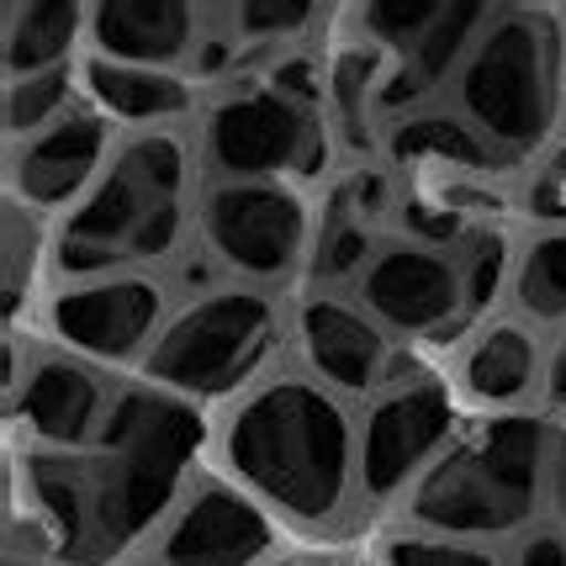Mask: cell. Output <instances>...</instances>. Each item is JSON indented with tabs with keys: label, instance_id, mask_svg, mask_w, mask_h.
<instances>
[{
	"label": "cell",
	"instance_id": "obj_1",
	"mask_svg": "<svg viewBox=\"0 0 566 566\" xmlns=\"http://www.w3.org/2000/svg\"><path fill=\"white\" fill-rule=\"evenodd\" d=\"M228 461L260 497L296 518H323L349 488V423L307 381L254 392L228 423Z\"/></svg>",
	"mask_w": 566,
	"mask_h": 566
},
{
	"label": "cell",
	"instance_id": "obj_2",
	"mask_svg": "<svg viewBox=\"0 0 566 566\" xmlns=\"http://www.w3.org/2000/svg\"><path fill=\"white\" fill-rule=\"evenodd\" d=\"M96 440L101 461H85V471H91L96 545L106 556L123 541L144 535L170 509L175 482L201 440V423L165 392H123Z\"/></svg>",
	"mask_w": 566,
	"mask_h": 566
},
{
	"label": "cell",
	"instance_id": "obj_3",
	"mask_svg": "<svg viewBox=\"0 0 566 566\" xmlns=\"http://www.w3.org/2000/svg\"><path fill=\"white\" fill-rule=\"evenodd\" d=\"M551 440L535 419H493L455 444L413 493V518L450 541L509 535L541 509Z\"/></svg>",
	"mask_w": 566,
	"mask_h": 566
},
{
	"label": "cell",
	"instance_id": "obj_4",
	"mask_svg": "<svg viewBox=\"0 0 566 566\" xmlns=\"http://www.w3.org/2000/svg\"><path fill=\"white\" fill-rule=\"evenodd\" d=\"M180 186H186V154L175 138L127 144L112 175L64 222L59 265L70 275H85L117 260L165 254L180 239Z\"/></svg>",
	"mask_w": 566,
	"mask_h": 566
},
{
	"label": "cell",
	"instance_id": "obj_5",
	"mask_svg": "<svg viewBox=\"0 0 566 566\" xmlns=\"http://www.w3.org/2000/svg\"><path fill=\"white\" fill-rule=\"evenodd\" d=\"M461 101L497 148H535L556 123V27L535 11L497 17L471 53Z\"/></svg>",
	"mask_w": 566,
	"mask_h": 566
},
{
	"label": "cell",
	"instance_id": "obj_6",
	"mask_svg": "<svg viewBox=\"0 0 566 566\" xmlns=\"http://www.w3.org/2000/svg\"><path fill=\"white\" fill-rule=\"evenodd\" d=\"M275 339V313L265 296L218 292L165 328L148 355V376L180 392H228L265 360Z\"/></svg>",
	"mask_w": 566,
	"mask_h": 566
},
{
	"label": "cell",
	"instance_id": "obj_7",
	"mask_svg": "<svg viewBox=\"0 0 566 566\" xmlns=\"http://www.w3.org/2000/svg\"><path fill=\"white\" fill-rule=\"evenodd\" d=\"M302 201L271 180H233L207 197V233L244 275H281L302 249Z\"/></svg>",
	"mask_w": 566,
	"mask_h": 566
},
{
	"label": "cell",
	"instance_id": "obj_8",
	"mask_svg": "<svg viewBox=\"0 0 566 566\" xmlns=\"http://www.w3.org/2000/svg\"><path fill=\"white\" fill-rule=\"evenodd\" d=\"M207 154L218 170L239 175V180H265V175L296 170L313 159V123L281 91H249L212 112Z\"/></svg>",
	"mask_w": 566,
	"mask_h": 566
},
{
	"label": "cell",
	"instance_id": "obj_9",
	"mask_svg": "<svg viewBox=\"0 0 566 566\" xmlns=\"http://www.w3.org/2000/svg\"><path fill=\"white\" fill-rule=\"evenodd\" d=\"M450 434V402L434 387H408V392L381 397L370 408L366 434H360V482L370 497L397 493L413 471L440 450Z\"/></svg>",
	"mask_w": 566,
	"mask_h": 566
},
{
	"label": "cell",
	"instance_id": "obj_10",
	"mask_svg": "<svg viewBox=\"0 0 566 566\" xmlns=\"http://www.w3.org/2000/svg\"><path fill=\"white\" fill-rule=\"evenodd\" d=\"M366 307L376 313L381 323H392V328H440V323L455 318V307L467 302L461 292V271L434 254L429 244H397L387 254H376V265L366 271Z\"/></svg>",
	"mask_w": 566,
	"mask_h": 566
},
{
	"label": "cell",
	"instance_id": "obj_11",
	"mask_svg": "<svg viewBox=\"0 0 566 566\" xmlns=\"http://www.w3.org/2000/svg\"><path fill=\"white\" fill-rule=\"evenodd\" d=\"M265 551V514L228 488H201L165 535V566H254Z\"/></svg>",
	"mask_w": 566,
	"mask_h": 566
},
{
	"label": "cell",
	"instance_id": "obj_12",
	"mask_svg": "<svg viewBox=\"0 0 566 566\" xmlns=\"http://www.w3.org/2000/svg\"><path fill=\"white\" fill-rule=\"evenodd\" d=\"M159 318V292L148 281H96V286H74L53 302V328L59 339L91 355H133L148 339V328Z\"/></svg>",
	"mask_w": 566,
	"mask_h": 566
},
{
	"label": "cell",
	"instance_id": "obj_13",
	"mask_svg": "<svg viewBox=\"0 0 566 566\" xmlns=\"http://www.w3.org/2000/svg\"><path fill=\"white\" fill-rule=\"evenodd\" d=\"M191 6L186 0H101L91 11V32L101 43V59L112 64H170L191 49Z\"/></svg>",
	"mask_w": 566,
	"mask_h": 566
},
{
	"label": "cell",
	"instance_id": "obj_14",
	"mask_svg": "<svg viewBox=\"0 0 566 566\" xmlns=\"http://www.w3.org/2000/svg\"><path fill=\"white\" fill-rule=\"evenodd\" d=\"M101 148H106V127L96 117H85V112L59 117L17 154V191L27 201H38V207L70 201L96 175Z\"/></svg>",
	"mask_w": 566,
	"mask_h": 566
},
{
	"label": "cell",
	"instance_id": "obj_15",
	"mask_svg": "<svg viewBox=\"0 0 566 566\" xmlns=\"http://www.w3.org/2000/svg\"><path fill=\"white\" fill-rule=\"evenodd\" d=\"M101 381L74 360H38L22 387V423L49 444H85L106 423Z\"/></svg>",
	"mask_w": 566,
	"mask_h": 566
},
{
	"label": "cell",
	"instance_id": "obj_16",
	"mask_svg": "<svg viewBox=\"0 0 566 566\" xmlns=\"http://www.w3.org/2000/svg\"><path fill=\"white\" fill-rule=\"evenodd\" d=\"M302 345H307V360L318 366L323 381H334L345 392L370 387L381 360H387V345H381L376 323H366L355 307H339V302H307Z\"/></svg>",
	"mask_w": 566,
	"mask_h": 566
},
{
	"label": "cell",
	"instance_id": "obj_17",
	"mask_svg": "<svg viewBox=\"0 0 566 566\" xmlns=\"http://www.w3.org/2000/svg\"><path fill=\"white\" fill-rule=\"evenodd\" d=\"M32 497L49 518L53 545L70 562H96V509H91V471L74 455H38L32 461Z\"/></svg>",
	"mask_w": 566,
	"mask_h": 566
},
{
	"label": "cell",
	"instance_id": "obj_18",
	"mask_svg": "<svg viewBox=\"0 0 566 566\" xmlns=\"http://www.w3.org/2000/svg\"><path fill=\"white\" fill-rule=\"evenodd\" d=\"M91 22L80 6H64V0H38V6H11L6 11V70L11 80H27V74H49L59 70V59L70 53L74 32Z\"/></svg>",
	"mask_w": 566,
	"mask_h": 566
},
{
	"label": "cell",
	"instance_id": "obj_19",
	"mask_svg": "<svg viewBox=\"0 0 566 566\" xmlns=\"http://www.w3.org/2000/svg\"><path fill=\"white\" fill-rule=\"evenodd\" d=\"M85 80H91V91H96L101 106H106L112 117H127V123H159V117L186 112V85L159 70L96 59V64L85 70Z\"/></svg>",
	"mask_w": 566,
	"mask_h": 566
},
{
	"label": "cell",
	"instance_id": "obj_20",
	"mask_svg": "<svg viewBox=\"0 0 566 566\" xmlns=\"http://www.w3.org/2000/svg\"><path fill=\"white\" fill-rule=\"evenodd\" d=\"M482 27V6H440V17L434 27L423 32V43L413 49V64L408 74H397V91L387 96H376L381 106H402V101H413L419 91H429L440 74H450V64L467 53V38Z\"/></svg>",
	"mask_w": 566,
	"mask_h": 566
},
{
	"label": "cell",
	"instance_id": "obj_21",
	"mask_svg": "<svg viewBox=\"0 0 566 566\" xmlns=\"http://www.w3.org/2000/svg\"><path fill=\"white\" fill-rule=\"evenodd\" d=\"M397 165H455V170H488V144L455 117H413L392 133Z\"/></svg>",
	"mask_w": 566,
	"mask_h": 566
},
{
	"label": "cell",
	"instance_id": "obj_22",
	"mask_svg": "<svg viewBox=\"0 0 566 566\" xmlns=\"http://www.w3.org/2000/svg\"><path fill=\"white\" fill-rule=\"evenodd\" d=\"M535 381V345L524 328H493L467 360V387L488 402H509Z\"/></svg>",
	"mask_w": 566,
	"mask_h": 566
},
{
	"label": "cell",
	"instance_id": "obj_23",
	"mask_svg": "<svg viewBox=\"0 0 566 566\" xmlns=\"http://www.w3.org/2000/svg\"><path fill=\"white\" fill-rule=\"evenodd\" d=\"M518 296L535 318H566V233H551L524 254Z\"/></svg>",
	"mask_w": 566,
	"mask_h": 566
},
{
	"label": "cell",
	"instance_id": "obj_24",
	"mask_svg": "<svg viewBox=\"0 0 566 566\" xmlns=\"http://www.w3.org/2000/svg\"><path fill=\"white\" fill-rule=\"evenodd\" d=\"M64 96H70V74L64 70L11 80V96H6V123H11V133H32V127H43L53 112L64 106Z\"/></svg>",
	"mask_w": 566,
	"mask_h": 566
},
{
	"label": "cell",
	"instance_id": "obj_25",
	"mask_svg": "<svg viewBox=\"0 0 566 566\" xmlns=\"http://www.w3.org/2000/svg\"><path fill=\"white\" fill-rule=\"evenodd\" d=\"M434 17H440V6H429V0H376V6H366L370 38H381V43H392L402 53L419 49Z\"/></svg>",
	"mask_w": 566,
	"mask_h": 566
},
{
	"label": "cell",
	"instance_id": "obj_26",
	"mask_svg": "<svg viewBox=\"0 0 566 566\" xmlns=\"http://www.w3.org/2000/svg\"><path fill=\"white\" fill-rule=\"evenodd\" d=\"M307 22H313V6H302V0H244L233 11L239 38H254V43H265V38H296Z\"/></svg>",
	"mask_w": 566,
	"mask_h": 566
},
{
	"label": "cell",
	"instance_id": "obj_27",
	"mask_svg": "<svg viewBox=\"0 0 566 566\" xmlns=\"http://www.w3.org/2000/svg\"><path fill=\"white\" fill-rule=\"evenodd\" d=\"M370 70H376V59L370 53H345L339 59V70H334V96H339V112H345V127L355 144H366V96H370Z\"/></svg>",
	"mask_w": 566,
	"mask_h": 566
},
{
	"label": "cell",
	"instance_id": "obj_28",
	"mask_svg": "<svg viewBox=\"0 0 566 566\" xmlns=\"http://www.w3.org/2000/svg\"><path fill=\"white\" fill-rule=\"evenodd\" d=\"M387 566H497L488 551L467 541H392Z\"/></svg>",
	"mask_w": 566,
	"mask_h": 566
},
{
	"label": "cell",
	"instance_id": "obj_29",
	"mask_svg": "<svg viewBox=\"0 0 566 566\" xmlns=\"http://www.w3.org/2000/svg\"><path fill=\"white\" fill-rule=\"evenodd\" d=\"M370 254V233L360 228L355 218H339L328 222V233H323V249H318V275L323 281H345L360 260Z\"/></svg>",
	"mask_w": 566,
	"mask_h": 566
},
{
	"label": "cell",
	"instance_id": "obj_30",
	"mask_svg": "<svg viewBox=\"0 0 566 566\" xmlns=\"http://www.w3.org/2000/svg\"><path fill=\"white\" fill-rule=\"evenodd\" d=\"M503 281V244L497 239H476V249L467 254V271H461V292H467V307H488Z\"/></svg>",
	"mask_w": 566,
	"mask_h": 566
},
{
	"label": "cell",
	"instance_id": "obj_31",
	"mask_svg": "<svg viewBox=\"0 0 566 566\" xmlns=\"http://www.w3.org/2000/svg\"><path fill=\"white\" fill-rule=\"evenodd\" d=\"M27 254H32V228H27L22 212H11V218H6V292H11V307L22 302Z\"/></svg>",
	"mask_w": 566,
	"mask_h": 566
},
{
	"label": "cell",
	"instance_id": "obj_32",
	"mask_svg": "<svg viewBox=\"0 0 566 566\" xmlns=\"http://www.w3.org/2000/svg\"><path fill=\"white\" fill-rule=\"evenodd\" d=\"M408 228L423 233V239H455V233H461V218L444 212V207H429V201H413V207H408Z\"/></svg>",
	"mask_w": 566,
	"mask_h": 566
},
{
	"label": "cell",
	"instance_id": "obj_33",
	"mask_svg": "<svg viewBox=\"0 0 566 566\" xmlns=\"http://www.w3.org/2000/svg\"><path fill=\"white\" fill-rule=\"evenodd\" d=\"M518 566H566V541L556 530H541V535H530L524 551H518Z\"/></svg>",
	"mask_w": 566,
	"mask_h": 566
},
{
	"label": "cell",
	"instance_id": "obj_34",
	"mask_svg": "<svg viewBox=\"0 0 566 566\" xmlns=\"http://www.w3.org/2000/svg\"><path fill=\"white\" fill-rule=\"evenodd\" d=\"M535 207H541V212H566V148L551 159L541 191H535Z\"/></svg>",
	"mask_w": 566,
	"mask_h": 566
},
{
	"label": "cell",
	"instance_id": "obj_35",
	"mask_svg": "<svg viewBox=\"0 0 566 566\" xmlns=\"http://www.w3.org/2000/svg\"><path fill=\"white\" fill-rule=\"evenodd\" d=\"M545 482H551V503H556V514L566 524V440L551 444V471H545Z\"/></svg>",
	"mask_w": 566,
	"mask_h": 566
},
{
	"label": "cell",
	"instance_id": "obj_36",
	"mask_svg": "<svg viewBox=\"0 0 566 566\" xmlns=\"http://www.w3.org/2000/svg\"><path fill=\"white\" fill-rule=\"evenodd\" d=\"M281 96L286 101H296V96H313V64L307 59H296V64H281Z\"/></svg>",
	"mask_w": 566,
	"mask_h": 566
},
{
	"label": "cell",
	"instance_id": "obj_37",
	"mask_svg": "<svg viewBox=\"0 0 566 566\" xmlns=\"http://www.w3.org/2000/svg\"><path fill=\"white\" fill-rule=\"evenodd\" d=\"M551 397H556V408L566 413V345L556 349V360H551Z\"/></svg>",
	"mask_w": 566,
	"mask_h": 566
}]
</instances>
